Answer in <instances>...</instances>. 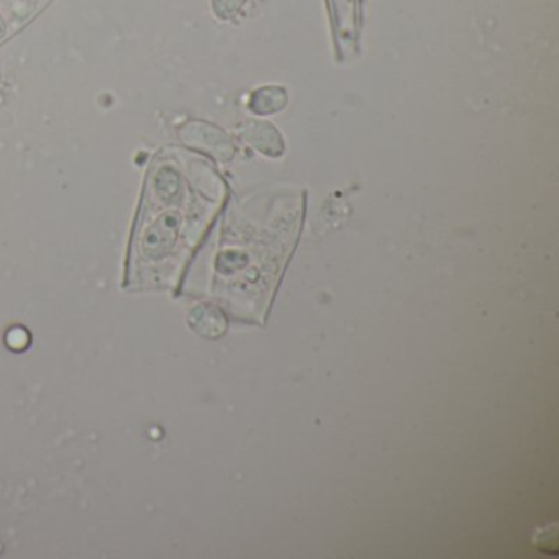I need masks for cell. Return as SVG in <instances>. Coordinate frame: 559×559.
Segmentation results:
<instances>
[{
    "mask_svg": "<svg viewBox=\"0 0 559 559\" xmlns=\"http://www.w3.org/2000/svg\"><path fill=\"white\" fill-rule=\"evenodd\" d=\"M245 0H214L215 14L221 19H230L240 11Z\"/></svg>",
    "mask_w": 559,
    "mask_h": 559,
    "instance_id": "cell-1",
    "label": "cell"
},
{
    "mask_svg": "<svg viewBox=\"0 0 559 559\" xmlns=\"http://www.w3.org/2000/svg\"><path fill=\"white\" fill-rule=\"evenodd\" d=\"M4 34H5L4 21H2V19H0V37H4Z\"/></svg>",
    "mask_w": 559,
    "mask_h": 559,
    "instance_id": "cell-2",
    "label": "cell"
}]
</instances>
